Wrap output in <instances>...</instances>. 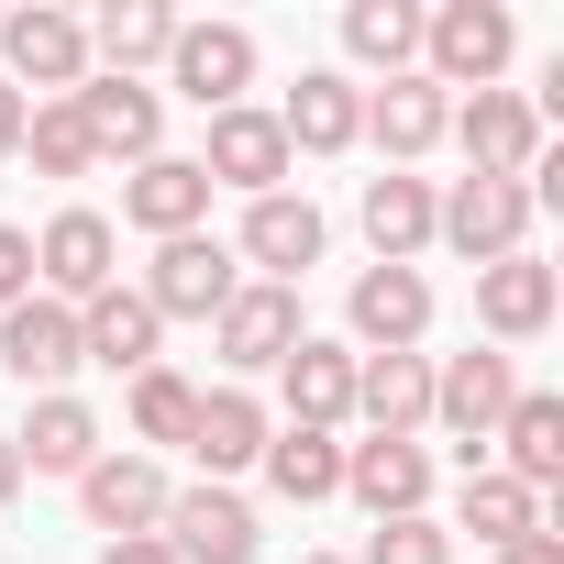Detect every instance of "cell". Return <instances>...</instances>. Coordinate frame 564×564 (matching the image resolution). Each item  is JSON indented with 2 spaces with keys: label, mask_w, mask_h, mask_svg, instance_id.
I'll use <instances>...</instances> for the list:
<instances>
[{
  "label": "cell",
  "mask_w": 564,
  "mask_h": 564,
  "mask_svg": "<svg viewBox=\"0 0 564 564\" xmlns=\"http://www.w3.org/2000/svg\"><path fill=\"white\" fill-rule=\"evenodd\" d=\"M509 12H498V0H443V12H421V78L432 89H498V67H509Z\"/></svg>",
  "instance_id": "cell-1"
},
{
  "label": "cell",
  "mask_w": 564,
  "mask_h": 564,
  "mask_svg": "<svg viewBox=\"0 0 564 564\" xmlns=\"http://www.w3.org/2000/svg\"><path fill=\"white\" fill-rule=\"evenodd\" d=\"M243 289L232 276V243H210V232H177V243H155V265H144V311L155 322H221V300Z\"/></svg>",
  "instance_id": "cell-2"
},
{
  "label": "cell",
  "mask_w": 564,
  "mask_h": 564,
  "mask_svg": "<svg viewBox=\"0 0 564 564\" xmlns=\"http://www.w3.org/2000/svg\"><path fill=\"white\" fill-rule=\"evenodd\" d=\"M432 232H443L454 254L498 265V254H520V232H531V188H520V177H454V199H432Z\"/></svg>",
  "instance_id": "cell-3"
},
{
  "label": "cell",
  "mask_w": 564,
  "mask_h": 564,
  "mask_svg": "<svg viewBox=\"0 0 564 564\" xmlns=\"http://www.w3.org/2000/svg\"><path fill=\"white\" fill-rule=\"evenodd\" d=\"M34 276L78 311V300H100V289H122V232L100 221V210H56L45 232H34Z\"/></svg>",
  "instance_id": "cell-4"
},
{
  "label": "cell",
  "mask_w": 564,
  "mask_h": 564,
  "mask_svg": "<svg viewBox=\"0 0 564 564\" xmlns=\"http://www.w3.org/2000/svg\"><path fill=\"white\" fill-rule=\"evenodd\" d=\"M0 56H12V89H78L89 78V23L56 12V0H34V12H0Z\"/></svg>",
  "instance_id": "cell-5"
},
{
  "label": "cell",
  "mask_w": 564,
  "mask_h": 564,
  "mask_svg": "<svg viewBox=\"0 0 564 564\" xmlns=\"http://www.w3.org/2000/svg\"><path fill=\"white\" fill-rule=\"evenodd\" d=\"M155 542H166L177 564H254V509H243L232 487H166Z\"/></svg>",
  "instance_id": "cell-6"
},
{
  "label": "cell",
  "mask_w": 564,
  "mask_h": 564,
  "mask_svg": "<svg viewBox=\"0 0 564 564\" xmlns=\"http://www.w3.org/2000/svg\"><path fill=\"white\" fill-rule=\"evenodd\" d=\"M210 344H221V366L232 377H265V366H289L300 355V289H232L221 300V322H210Z\"/></svg>",
  "instance_id": "cell-7"
},
{
  "label": "cell",
  "mask_w": 564,
  "mask_h": 564,
  "mask_svg": "<svg viewBox=\"0 0 564 564\" xmlns=\"http://www.w3.org/2000/svg\"><path fill=\"white\" fill-rule=\"evenodd\" d=\"M454 144H465L476 177H531V166H542V111H531L520 89H476V100L454 111Z\"/></svg>",
  "instance_id": "cell-8"
},
{
  "label": "cell",
  "mask_w": 564,
  "mask_h": 564,
  "mask_svg": "<svg viewBox=\"0 0 564 564\" xmlns=\"http://www.w3.org/2000/svg\"><path fill=\"white\" fill-rule=\"evenodd\" d=\"M199 177H210V188H243V199H265L276 177H289V133H276V111H254V100L210 111V155H199Z\"/></svg>",
  "instance_id": "cell-9"
},
{
  "label": "cell",
  "mask_w": 564,
  "mask_h": 564,
  "mask_svg": "<svg viewBox=\"0 0 564 564\" xmlns=\"http://www.w3.org/2000/svg\"><path fill=\"white\" fill-rule=\"evenodd\" d=\"M276 133H289V155H344V144H366V89L344 67H311L276 100Z\"/></svg>",
  "instance_id": "cell-10"
},
{
  "label": "cell",
  "mask_w": 564,
  "mask_h": 564,
  "mask_svg": "<svg viewBox=\"0 0 564 564\" xmlns=\"http://www.w3.org/2000/svg\"><path fill=\"white\" fill-rule=\"evenodd\" d=\"M166 78H177L199 111H232V100H243V78H254V34H243V23H177Z\"/></svg>",
  "instance_id": "cell-11"
},
{
  "label": "cell",
  "mask_w": 564,
  "mask_h": 564,
  "mask_svg": "<svg viewBox=\"0 0 564 564\" xmlns=\"http://www.w3.org/2000/svg\"><path fill=\"white\" fill-rule=\"evenodd\" d=\"M122 221L155 232V243L199 232V221H210V177H199V155H144V166L122 177Z\"/></svg>",
  "instance_id": "cell-12"
},
{
  "label": "cell",
  "mask_w": 564,
  "mask_h": 564,
  "mask_svg": "<svg viewBox=\"0 0 564 564\" xmlns=\"http://www.w3.org/2000/svg\"><path fill=\"white\" fill-rule=\"evenodd\" d=\"M509 399H520L509 355H454V366H432V421H443V432H465V465H476V443L509 421Z\"/></svg>",
  "instance_id": "cell-13"
},
{
  "label": "cell",
  "mask_w": 564,
  "mask_h": 564,
  "mask_svg": "<svg viewBox=\"0 0 564 564\" xmlns=\"http://www.w3.org/2000/svg\"><path fill=\"white\" fill-rule=\"evenodd\" d=\"M78 509H89L111 542H133V531L166 520V465H155V454H100V465L78 476Z\"/></svg>",
  "instance_id": "cell-14"
},
{
  "label": "cell",
  "mask_w": 564,
  "mask_h": 564,
  "mask_svg": "<svg viewBox=\"0 0 564 564\" xmlns=\"http://www.w3.org/2000/svg\"><path fill=\"white\" fill-rule=\"evenodd\" d=\"M553 300H564V289H553V265H542L531 243L498 254V265H476V322H487L498 344H531V333L553 322Z\"/></svg>",
  "instance_id": "cell-15"
},
{
  "label": "cell",
  "mask_w": 564,
  "mask_h": 564,
  "mask_svg": "<svg viewBox=\"0 0 564 564\" xmlns=\"http://www.w3.org/2000/svg\"><path fill=\"white\" fill-rule=\"evenodd\" d=\"M243 265H265V289L311 276V265H322V210L289 199V188H265V199L243 210Z\"/></svg>",
  "instance_id": "cell-16"
},
{
  "label": "cell",
  "mask_w": 564,
  "mask_h": 564,
  "mask_svg": "<svg viewBox=\"0 0 564 564\" xmlns=\"http://www.w3.org/2000/svg\"><path fill=\"white\" fill-rule=\"evenodd\" d=\"M366 133L388 144V166H410V155H432V144L454 133V89H432V78L410 67V78L366 89Z\"/></svg>",
  "instance_id": "cell-17"
},
{
  "label": "cell",
  "mask_w": 564,
  "mask_h": 564,
  "mask_svg": "<svg viewBox=\"0 0 564 564\" xmlns=\"http://www.w3.org/2000/svg\"><path fill=\"white\" fill-rule=\"evenodd\" d=\"M344 498L377 509V520H421L432 454H421V443H344Z\"/></svg>",
  "instance_id": "cell-18"
},
{
  "label": "cell",
  "mask_w": 564,
  "mask_h": 564,
  "mask_svg": "<svg viewBox=\"0 0 564 564\" xmlns=\"http://www.w3.org/2000/svg\"><path fill=\"white\" fill-rule=\"evenodd\" d=\"M355 333H366L377 355H421V333H432L421 265H366V276H355Z\"/></svg>",
  "instance_id": "cell-19"
},
{
  "label": "cell",
  "mask_w": 564,
  "mask_h": 564,
  "mask_svg": "<svg viewBox=\"0 0 564 564\" xmlns=\"http://www.w3.org/2000/svg\"><path fill=\"white\" fill-rule=\"evenodd\" d=\"M67 366H78V311H67V300H23V311H0V377L56 388Z\"/></svg>",
  "instance_id": "cell-20"
},
{
  "label": "cell",
  "mask_w": 564,
  "mask_h": 564,
  "mask_svg": "<svg viewBox=\"0 0 564 564\" xmlns=\"http://www.w3.org/2000/svg\"><path fill=\"white\" fill-rule=\"evenodd\" d=\"M155 311L133 300V289H100V300H78V366H111V377H144L155 366Z\"/></svg>",
  "instance_id": "cell-21"
},
{
  "label": "cell",
  "mask_w": 564,
  "mask_h": 564,
  "mask_svg": "<svg viewBox=\"0 0 564 564\" xmlns=\"http://www.w3.org/2000/svg\"><path fill=\"white\" fill-rule=\"evenodd\" d=\"M355 410H366L377 443H410L432 421V355H366L355 366Z\"/></svg>",
  "instance_id": "cell-22"
},
{
  "label": "cell",
  "mask_w": 564,
  "mask_h": 564,
  "mask_svg": "<svg viewBox=\"0 0 564 564\" xmlns=\"http://www.w3.org/2000/svg\"><path fill=\"white\" fill-rule=\"evenodd\" d=\"M12 454H23V476H89V465H100V421H89V399L45 388L34 421L12 432Z\"/></svg>",
  "instance_id": "cell-23"
},
{
  "label": "cell",
  "mask_w": 564,
  "mask_h": 564,
  "mask_svg": "<svg viewBox=\"0 0 564 564\" xmlns=\"http://www.w3.org/2000/svg\"><path fill=\"white\" fill-rule=\"evenodd\" d=\"M67 100H78V122H89V144H100V155H133V166L155 155V122H166V111H155V89H144V78H78Z\"/></svg>",
  "instance_id": "cell-24"
},
{
  "label": "cell",
  "mask_w": 564,
  "mask_h": 564,
  "mask_svg": "<svg viewBox=\"0 0 564 564\" xmlns=\"http://www.w3.org/2000/svg\"><path fill=\"white\" fill-rule=\"evenodd\" d=\"M276 377H289V421H300V432L355 421V355H344V344H311V333H300V355L276 366Z\"/></svg>",
  "instance_id": "cell-25"
},
{
  "label": "cell",
  "mask_w": 564,
  "mask_h": 564,
  "mask_svg": "<svg viewBox=\"0 0 564 564\" xmlns=\"http://www.w3.org/2000/svg\"><path fill=\"white\" fill-rule=\"evenodd\" d=\"M188 454L210 465V487H221V476H243V465L265 454V410H254L243 388H210V399H199V421H188Z\"/></svg>",
  "instance_id": "cell-26"
},
{
  "label": "cell",
  "mask_w": 564,
  "mask_h": 564,
  "mask_svg": "<svg viewBox=\"0 0 564 564\" xmlns=\"http://www.w3.org/2000/svg\"><path fill=\"white\" fill-rule=\"evenodd\" d=\"M487 443H509V476H520V487L542 498V487L564 476V399H542V388H520V399H509V421H498Z\"/></svg>",
  "instance_id": "cell-27"
},
{
  "label": "cell",
  "mask_w": 564,
  "mask_h": 564,
  "mask_svg": "<svg viewBox=\"0 0 564 564\" xmlns=\"http://www.w3.org/2000/svg\"><path fill=\"white\" fill-rule=\"evenodd\" d=\"M254 465H265L276 498H300V509H311V498H344V443H333V432H300V421H289V432H265Z\"/></svg>",
  "instance_id": "cell-28"
},
{
  "label": "cell",
  "mask_w": 564,
  "mask_h": 564,
  "mask_svg": "<svg viewBox=\"0 0 564 564\" xmlns=\"http://www.w3.org/2000/svg\"><path fill=\"white\" fill-rule=\"evenodd\" d=\"M366 243L377 265H410L432 243V177H366Z\"/></svg>",
  "instance_id": "cell-29"
},
{
  "label": "cell",
  "mask_w": 564,
  "mask_h": 564,
  "mask_svg": "<svg viewBox=\"0 0 564 564\" xmlns=\"http://www.w3.org/2000/svg\"><path fill=\"white\" fill-rule=\"evenodd\" d=\"M166 45H177V12H166V0H111V12L89 23V56H111V78L155 67Z\"/></svg>",
  "instance_id": "cell-30"
},
{
  "label": "cell",
  "mask_w": 564,
  "mask_h": 564,
  "mask_svg": "<svg viewBox=\"0 0 564 564\" xmlns=\"http://www.w3.org/2000/svg\"><path fill=\"white\" fill-rule=\"evenodd\" d=\"M465 531L509 553V542H531V531H542V498H531L520 476H498V465H465Z\"/></svg>",
  "instance_id": "cell-31"
},
{
  "label": "cell",
  "mask_w": 564,
  "mask_h": 564,
  "mask_svg": "<svg viewBox=\"0 0 564 564\" xmlns=\"http://www.w3.org/2000/svg\"><path fill=\"white\" fill-rule=\"evenodd\" d=\"M344 56L410 78V56H421V12H410V0H355V12H344Z\"/></svg>",
  "instance_id": "cell-32"
},
{
  "label": "cell",
  "mask_w": 564,
  "mask_h": 564,
  "mask_svg": "<svg viewBox=\"0 0 564 564\" xmlns=\"http://www.w3.org/2000/svg\"><path fill=\"white\" fill-rule=\"evenodd\" d=\"M23 155H34L45 177H89V166H100V144H89L78 100H45V111H23Z\"/></svg>",
  "instance_id": "cell-33"
},
{
  "label": "cell",
  "mask_w": 564,
  "mask_h": 564,
  "mask_svg": "<svg viewBox=\"0 0 564 564\" xmlns=\"http://www.w3.org/2000/svg\"><path fill=\"white\" fill-rule=\"evenodd\" d=\"M188 421H199V388H188L177 366H144V377H133V432H144V443H188Z\"/></svg>",
  "instance_id": "cell-34"
},
{
  "label": "cell",
  "mask_w": 564,
  "mask_h": 564,
  "mask_svg": "<svg viewBox=\"0 0 564 564\" xmlns=\"http://www.w3.org/2000/svg\"><path fill=\"white\" fill-rule=\"evenodd\" d=\"M366 564H454V531H432V520H377Z\"/></svg>",
  "instance_id": "cell-35"
},
{
  "label": "cell",
  "mask_w": 564,
  "mask_h": 564,
  "mask_svg": "<svg viewBox=\"0 0 564 564\" xmlns=\"http://www.w3.org/2000/svg\"><path fill=\"white\" fill-rule=\"evenodd\" d=\"M23 300H34V232L0 221V311H23Z\"/></svg>",
  "instance_id": "cell-36"
},
{
  "label": "cell",
  "mask_w": 564,
  "mask_h": 564,
  "mask_svg": "<svg viewBox=\"0 0 564 564\" xmlns=\"http://www.w3.org/2000/svg\"><path fill=\"white\" fill-rule=\"evenodd\" d=\"M100 564H177V553H166V542H155V531H133V542H111V553H100Z\"/></svg>",
  "instance_id": "cell-37"
},
{
  "label": "cell",
  "mask_w": 564,
  "mask_h": 564,
  "mask_svg": "<svg viewBox=\"0 0 564 564\" xmlns=\"http://www.w3.org/2000/svg\"><path fill=\"white\" fill-rule=\"evenodd\" d=\"M0 155H23V89L0 78Z\"/></svg>",
  "instance_id": "cell-38"
},
{
  "label": "cell",
  "mask_w": 564,
  "mask_h": 564,
  "mask_svg": "<svg viewBox=\"0 0 564 564\" xmlns=\"http://www.w3.org/2000/svg\"><path fill=\"white\" fill-rule=\"evenodd\" d=\"M498 564H564V542H553V531H531V542H509Z\"/></svg>",
  "instance_id": "cell-39"
},
{
  "label": "cell",
  "mask_w": 564,
  "mask_h": 564,
  "mask_svg": "<svg viewBox=\"0 0 564 564\" xmlns=\"http://www.w3.org/2000/svg\"><path fill=\"white\" fill-rule=\"evenodd\" d=\"M12 487H23V454H12V432H0V509H12Z\"/></svg>",
  "instance_id": "cell-40"
},
{
  "label": "cell",
  "mask_w": 564,
  "mask_h": 564,
  "mask_svg": "<svg viewBox=\"0 0 564 564\" xmlns=\"http://www.w3.org/2000/svg\"><path fill=\"white\" fill-rule=\"evenodd\" d=\"M311 564H344V553H311Z\"/></svg>",
  "instance_id": "cell-41"
}]
</instances>
